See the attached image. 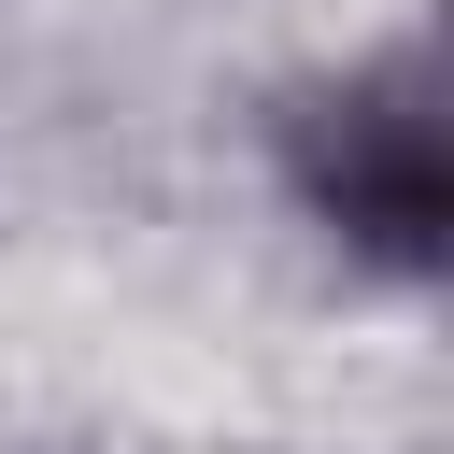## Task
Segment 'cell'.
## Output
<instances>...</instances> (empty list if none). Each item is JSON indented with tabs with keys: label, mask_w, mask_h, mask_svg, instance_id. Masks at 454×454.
<instances>
[{
	"label": "cell",
	"mask_w": 454,
	"mask_h": 454,
	"mask_svg": "<svg viewBox=\"0 0 454 454\" xmlns=\"http://www.w3.org/2000/svg\"><path fill=\"white\" fill-rule=\"evenodd\" d=\"M340 213L383 241V255H426V227H440V142H426V114H397V99H355L340 114Z\"/></svg>",
	"instance_id": "6da1fadb"
}]
</instances>
